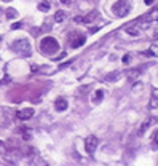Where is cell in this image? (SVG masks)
<instances>
[{
  "label": "cell",
  "mask_w": 158,
  "mask_h": 166,
  "mask_svg": "<svg viewBox=\"0 0 158 166\" xmlns=\"http://www.w3.org/2000/svg\"><path fill=\"white\" fill-rule=\"evenodd\" d=\"M58 50H59V43H58L56 38H53V37H45V38H42L40 51L43 53V54H54Z\"/></svg>",
  "instance_id": "6da1fadb"
},
{
  "label": "cell",
  "mask_w": 158,
  "mask_h": 166,
  "mask_svg": "<svg viewBox=\"0 0 158 166\" xmlns=\"http://www.w3.org/2000/svg\"><path fill=\"white\" fill-rule=\"evenodd\" d=\"M112 11H114V15H117V16L120 18H125L130 15L131 11V5L126 2V0H117L114 5H112Z\"/></svg>",
  "instance_id": "7a4b0ae2"
},
{
  "label": "cell",
  "mask_w": 158,
  "mask_h": 166,
  "mask_svg": "<svg viewBox=\"0 0 158 166\" xmlns=\"http://www.w3.org/2000/svg\"><path fill=\"white\" fill-rule=\"evenodd\" d=\"M13 50L16 53H19L21 56H29L30 54V43L26 38H21V40L13 42Z\"/></svg>",
  "instance_id": "3957f363"
},
{
  "label": "cell",
  "mask_w": 158,
  "mask_h": 166,
  "mask_svg": "<svg viewBox=\"0 0 158 166\" xmlns=\"http://www.w3.org/2000/svg\"><path fill=\"white\" fill-rule=\"evenodd\" d=\"M69 42H70V46L72 48H78V46H81V45L85 43V35H81L78 32H70Z\"/></svg>",
  "instance_id": "277c9868"
},
{
  "label": "cell",
  "mask_w": 158,
  "mask_h": 166,
  "mask_svg": "<svg viewBox=\"0 0 158 166\" xmlns=\"http://www.w3.org/2000/svg\"><path fill=\"white\" fill-rule=\"evenodd\" d=\"M155 123H158V118H155V117H149V118H145V120L142 122V125H141V128H139L138 134H139V136H144V134L149 131V128H152Z\"/></svg>",
  "instance_id": "5b68a950"
},
{
  "label": "cell",
  "mask_w": 158,
  "mask_h": 166,
  "mask_svg": "<svg viewBox=\"0 0 158 166\" xmlns=\"http://www.w3.org/2000/svg\"><path fill=\"white\" fill-rule=\"evenodd\" d=\"M97 144H99V139H97L96 136H88V138L85 139V150L89 155L94 153V150L97 149Z\"/></svg>",
  "instance_id": "8992f818"
},
{
  "label": "cell",
  "mask_w": 158,
  "mask_h": 166,
  "mask_svg": "<svg viewBox=\"0 0 158 166\" xmlns=\"http://www.w3.org/2000/svg\"><path fill=\"white\" fill-rule=\"evenodd\" d=\"M16 117L19 118V120H29V118H32L34 117V109H22V110H19L16 114Z\"/></svg>",
  "instance_id": "52a82bcc"
},
{
  "label": "cell",
  "mask_w": 158,
  "mask_h": 166,
  "mask_svg": "<svg viewBox=\"0 0 158 166\" xmlns=\"http://www.w3.org/2000/svg\"><path fill=\"white\" fill-rule=\"evenodd\" d=\"M150 107H152V109H158V88H153V91H152Z\"/></svg>",
  "instance_id": "ba28073f"
},
{
  "label": "cell",
  "mask_w": 158,
  "mask_h": 166,
  "mask_svg": "<svg viewBox=\"0 0 158 166\" xmlns=\"http://www.w3.org/2000/svg\"><path fill=\"white\" fill-rule=\"evenodd\" d=\"M67 101H65L64 97H59V99H58L56 101V109L59 110V112H64V110H67Z\"/></svg>",
  "instance_id": "9c48e42d"
},
{
  "label": "cell",
  "mask_w": 158,
  "mask_h": 166,
  "mask_svg": "<svg viewBox=\"0 0 158 166\" xmlns=\"http://www.w3.org/2000/svg\"><path fill=\"white\" fill-rule=\"evenodd\" d=\"M126 34H130L131 37H138L139 34H141V30H139V27H136V26H128V27L125 29Z\"/></svg>",
  "instance_id": "30bf717a"
},
{
  "label": "cell",
  "mask_w": 158,
  "mask_h": 166,
  "mask_svg": "<svg viewBox=\"0 0 158 166\" xmlns=\"http://www.w3.org/2000/svg\"><path fill=\"white\" fill-rule=\"evenodd\" d=\"M102 97H104V91H102V89H97L93 96V104H99V102L102 101Z\"/></svg>",
  "instance_id": "8fae6325"
},
{
  "label": "cell",
  "mask_w": 158,
  "mask_h": 166,
  "mask_svg": "<svg viewBox=\"0 0 158 166\" xmlns=\"http://www.w3.org/2000/svg\"><path fill=\"white\" fill-rule=\"evenodd\" d=\"M65 18H67L65 11H56V15H54V21H56V22H62Z\"/></svg>",
  "instance_id": "7c38bea8"
},
{
  "label": "cell",
  "mask_w": 158,
  "mask_h": 166,
  "mask_svg": "<svg viewBox=\"0 0 158 166\" xmlns=\"http://www.w3.org/2000/svg\"><path fill=\"white\" fill-rule=\"evenodd\" d=\"M38 10H40V11H48L50 10V2H46V0L40 2V3H38Z\"/></svg>",
  "instance_id": "4fadbf2b"
},
{
  "label": "cell",
  "mask_w": 158,
  "mask_h": 166,
  "mask_svg": "<svg viewBox=\"0 0 158 166\" xmlns=\"http://www.w3.org/2000/svg\"><path fill=\"white\" fill-rule=\"evenodd\" d=\"M16 16H18V11H16V10H13V8L7 10V18H8V19H13V18H16Z\"/></svg>",
  "instance_id": "5bb4252c"
},
{
  "label": "cell",
  "mask_w": 158,
  "mask_h": 166,
  "mask_svg": "<svg viewBox=\"0 0 158 166\" xmlns=\"http://www.w3.org/2000/svg\"><path fill=\"white\" fill-rule=\"evenodd\" d=\"M149 18H150V21H157V19H158V8H157V10H153V11L150 13Z\"/></svg>",
  "instance_id": "9a60e30c"
},
{
  "label": "cell",
  "mask_w": 158,
  "mask_h": 166,
  "mask_svg": "<svg viewBox=\"0 0 158 166\" xmlns=\"http://www.w3.org/2000/svg\"><path fill=\"white\" fill-rule=\"evenodd\" d=\"M139 73H141L139 70H130V73H128V77H130L131 80H134V77H136V78L139 77Z\"/></svg>",
  "instance_id": "2e32d148"
},
{
  "label": "cell",
  "mask_w": 158,
  "mask_h": 166,
  "mask_svg": "<svg viewBox=\"0 0 158 166\" xmlns=\"http://www.w3.org/2000/svg\"><path fill=\"white\" fill-rule=\"evenodd\" d=\"M122 61H123V64H125V65H128V64L131 62V54H125Z\"/></svg>",
  "instance_id": "e0dca14e"
},
{
  "label": "cell",
  "mask_w": 158,
  "mask_h": 166,
  "mask_svg": "<svg viewBox=\"0 0 158 166\" xmlns=\"http://www.w3.org/2000/svg\"><path fill=\"white\" fill-rule=\"evenodd\" d=\"M150 51H152V54H153V56H158V46H157V45H153V46L150 48Z\"/></svg>",
  "instance_id": "ac0fdd59"
},
{
  "label": "cell",
  "mask_w": 158,
  "mask_h": 166,
  "mask_svg": "<svg viewBox=\"0 0 158 166\" xmlns=\"http://www.w3.org/2000/svg\"><path fill=\"white\" fill-rule=\"evenodd\" d=\"M5 152H7V147H5V144L2 141H0V155H3Z\"/></svg>",
  "instance_id": "d6986e66"
},
{
  "label": "cell",
  "mask_w": 158,
  "mask_h": 166,
  "mask_svg": "<svg viewBox=\"0 0 158 166\" xmlns=\"http://www.w3.org/2000/svg\"><path fill=\"white\" fill-rule=\"evenodd\" d=\"M21 26H22L21 22H15V24H11V29H19Z\"/></svg>",
  "instance_id": "ffe728a7"
},
{
  "label": "cell",
  "mask_w": 158,
  "mask_h": 166,
  "mask_svg": "<svg viewBox=\"0 0 158 166\" xmlns=\"http://www.w3.org/2000/svg\"><path fill=\"white\" fill-rule=\"evenodd\" d=\"M144 2H145L147 5H152V3H153V0H144Z\"/></svg>",
  "instance_id": "44dd1931"
},
{
  "label": "cell",
  "mask_w": 158,
  "mask_h": 166,
  "mask_svg": "<svg viewBox=\"0 0 158 166\" xmlns=\"http://www.w3.org/2000/svg\"><path fill=\"white\" fill-rule=\"evenodd\" d=\"M155 142H157V144H158V131H157V133H155Z\"/></svg>",
  "instance_id": "7402d4cb"
},
{
  "label": "cell",
  "mask_w": 158,
  "mask_h": 166,
  "mask_svg": "<svg viewBox=\"0 0 158 166\" xmlns=\"http://www.w3.org/2000/svg\"><path fill=\"white\" fill-rule=\"evenodd\" d=\"M62 2H64V3H69V0H62Z\"/></svg>",
  "instance_id": "603a6c76"
},
{
  "label": "cell",
  "mask_w": 158,
  "mask_h": 166,
  "mask_svg": "<svg viewBox=\"0 0 158 166\" xmlns=\"http://www.w3.org/2000/svg\"><path fill=\"white\" fill-rule=\"evenodd\" d=\"M3 2H11V0H3Z\"/></svg>",
  "instance_id": "cb8c5ba5"
}]
</instances>
